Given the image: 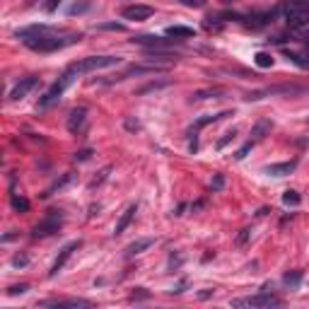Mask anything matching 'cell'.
<instances>
[{
    "instance_id": "1",
    "label": "cell",
    "mask_w": 309,
    "mask_h": 309,
    "mask_svg": "<svg viewBox=\"0 0 309 309\" xmlns=\"http://www.w3.org/2000/svg\"><path fill=\"white\" fill-rule=\"evenodd\" d=\"M17 39L25 41V46L39 54H51V51H60L65 46H73L83 39L80 31H56L49 25H29L25 29L15 31Z\"/></svg>"
},
{
    "instance_id": "2",
    "label": "cell",
    "mask_w": 309,
    "mask_h": 309,
    "mask_svg": "<svg viewBox=\"0 0 309 309\" xmlns=\"http://www.w3.org/2000/svg\"><path fill=\"white\" fill-rule=\"evenodd\" d=\"M276 10H278V17L287 22L290 31L309 29V0H281Z\"/></svg>"
},
{
    "instance_id": "3",
    "label": "cell",
    "mask_w": 309,
    "mask_h": 309,
    "mask_svg": "<svg viewBox=\"0 0 309 309\" xmlns=\"http://www.w3.org/2000/svg\"><path fill=\"white\" fill-rule=\"evenodd\" d=\"M118 63H121L118 56H87V58L75 60V63H70L68 70L75 73V75H83V73H94V70L113 68V65H118Z\"/></svg>"
},
{
    "instance_id": "4",
    "label": "cell",
    "mask_w": 309,
    "mask_h": 309,
    "mask_svg": "<svg viewBox=\"0 0 309 309\" xmlns=\"http://www.w3.org/2000/svg\"><path fill=\"white\" fill-rule=\"evenodd\" d=\"M75 78H78L75 73L65 70V73H63V75L58 78L56 83H54L51 87H49V89H46V94H44V97L39 99V107H41V109H49V107H54L58 99H60V94H63V92H65V89H68V87L73 84V80H75Z\"/></svg>"
},
{
    "instance_id": "5",
    "label": "cell",
    "mask_w": 309,
    "mask_h": 309,
    "mask_svg": "<svg viewBox=\"0 0 309 309\" xmlns=\"http://www.w3.org/2000/svg\"><path fill=\"white\" fill-rule=\"evenodd\" d=\"M60 227H63V210H49V213L44 215V220H39V223L34 225L31 237H34V239H39V237L56 234Z\"/></svg>"
},
{
    "instance_id": "6",
    "label": "cell",
    "mask_w": 309,
    "mask_h": 309,
    "mask_svg": "<svg viewBox=\"0 0 309 309\" xmlns=\"http://www.w3.org/2000/svg\"><path fill=\"white\" fill-rule=\"evenodd\" d=\"M171 65H162V63H133V65H128L121 75H116L113 80L118 83V80H128V78H133V75H155V73H167ZM112 80V83H113Z\"/></svg>"
},
{
    "instance_id": "7",
    "label": "cell",
    "mask_w": 309,
    "mask_h": 309,
    "mask_svg": "<svg viewBox=\"0 0 309 309\" xmlns=\"http://www.w3.org/2000/svg\"><path fill=\"white\" fill-rule=\"evenodd\" d=\"M281 300L276 295H271L268 290H261L258 295L252 297H242V300H232V307H278Z\"/></svg>"
},
{
    "instance_id": "8",
    "label": "cell",
    "mask_w": 309,
    "mask_h": 309,
    "mask_svg": "<svg viewBox=\"0 0 309 309\" xmlns=\"http://www.w3.org/2000/svg\"><path fill=\"white\" fill-rule=\"evenodd\" d=\"M225 116H232V112L213 113V116L208 113V116L196 118V121H194V126L189 128V138H191V140H189V150H191V152H196V150H198V131H200V128H205V126H210V123H215V121H220V118H225Z\"/></svg>"
},
{
    "instance_id": "9",
    "label": "cell",
    "mask_w": 309,
    "mask_h": 309,
    "mask_svg": "<svg viewBox=\"0 0 309 309\" xmlns=\"http://www.w3.org/2000/svg\"><path fill=\"white\" fill-rule=\"evenodd\" d=\"M131 41L138 44V46H145V49H171V46H179L181 39H167V36H155V34H140V36H133Z\"/></svg>"
},
{
    "instance_id": "10",
    "label": "cell",
    "mask_w": 309,
    "mask_h": 309,
    "mask_svg": "<svg viewBox=\"0 0 309 309\" xmlns=\"http://www.w3.org/2000/svg\"><path fill=\"white\" fill-rule=\"evenodd\" d=\"M80 247H83V242H80V239H78V242H70V244H65V247L60 249V253H58V258L54 261L51 271H49V278H56L58 273L63 271V266H65V263L70 261V256H73V253L78 252Z\"/></svg>"
},
{
    "instance_id": "11",
    "label": "cell",
    "mask_w": 309,
    "mask_h": 309,
    "mask_svg": "<svg viewBox=\"0 0 309 309\" xmlns=\"http://www.w3.org/2000/svg\"><path fill=\"white\" fill-rule=\"evenodd\" d=\"M36 84H39V78H34V75L22 78L20 83L12 87V92H10V97H7V99H10V102H20V99H25V97H27V94L34 89V87H36Z\"/></svg>"
},
{
    "instance_id": "12",
    "label": "cell",
    "mask_w": 309,
    "mask_h": 309,
    "mask_svg": "<svg viewBox=\"0 0 309 309\" xmlns=\"http://www.w3.org/2000/svg\"><path fill=\"white\" fill-rule=\"evenodd\" d=\"M152 7L150 5H128V7H123V20H133V22H142V20H150L152 17Z\"/></svg>"
},
{
    "instance_id": "13",
    "label": "cell",
    "mask_w": 309,
    "mask_h": 309,
    "mask_svg": "<svg viewBox=\"0 0 309 309\" xmlns=\"http://www.w3.org/2000/svg\"><path fill=\"white\" fill-rule=\"evenodd\" d=\"M278 17V10L273 7V10H266V12H256V15H249V27L252 29H261V27H266V25H271L273 20Z\"/></svg>"
},
{
    "instance_id": "14",
    "label": "cell",
    "mask_w": 309,
    "mask_h": 309,
    "mask_svg": "<svg viewBox=\"0 0 309 309\" xmlns=\"http://www.w3.org/2000/svg\"><path fill=\"white\" fill-rule=\"evenodd\" d=\"M84 118H87V107H75L70 116H68V131L70 133H80L84 126Z\"/></svg>"
},
{
    "instance_id": "15",
    "label": "cell",
    "mask_w": 309,
    "mask_h": 309,
    "mask_svg": "<svg viewBox=\"0 0 309 309\" xmlns=\"http://www.w3.org/2000/svg\"><path fill=\"white\" fill-rule=\"evenodd\" d=\"M136 213H138V205L136 203H131L123 213H121V218H118V223H116V227H113V234L118 237V234H123L126 232V227L133 223V218H136Z\"/></svg>"
},
{
    "instance_id": "16",
    "label": "cell",
    "mask_w": 309,
    "mask_h": 309,
    "mask_svg": "<svg viewBox=\"0 0 309 309\" xmlns=\"http://www.w3.org/2000/svg\"><path fill=\"white\" fill-rule=\"evenodd\" d=\"M297 169V160H290V162H278V165H268V167L263 169L266 174H271V176H287V174H292Z\"/></svg>"
},
{
    "instance_id": "17",
    "label": "cell",
    "mask_w": 309,
    "mask_h": 309,
    "mask_svg": "<svg viewBox=\"0 0 309 309\" xmlns=\"http://www.w3.org/2000/svg\"><path fill=\"white\" fill-rule=\"evenodd\" d=\"M227 94L225 87H208V89H198L191 94V99L194 102H203V99H223Z\"/></svg>"
},
{
    "instance_id": "18",
    "label": "cell",
    "mask_w": 309,
    "mask_h": 309,
    "mask_svg": "<svg viewBox=\"0 0 309 309\" xmlns=\"http://www.w3.org/2000/svg\"><path fill=\"white\" fill-rule=\"evenodd\" d=\"M271 128H273V121H268V118H258V121L252 126V140H263V138L271 133Z\"/></svg>"
},
{
    "instance_id": "19",
    "label": "cell",
    "mask_w": 309,
    "mask_h": 309,
    "mask_svg": "<svg viewBox=\"0 0 309 309\" xmlns=\"http://www.w3.org/2000/svg\"><path fill=\"white\" fill-rule=\"evenodd\" d=\"M152 244H155V239H152V237H145V239H136L133 244H128V247H126V256H128V258H133V256H138V253L147 252V249H150Z\"/></svg>"
},
{
    "instance_id": "20",
    "label": "cell",
    "mask_w": 309,
    "mask_h": 309,
    "mask_svg": "<svg viewBox=\"0 0 309 309\" xmlns=\"http://www.w3.org/2000/svg\"><path fill=\"white\" fill-rule=\"evenodd\" d=\"M41 307H92L89 300H49L41 302Z\"/></svg>"
},
{
    "instance_id": "21",
    "label": "cell",
    "mask_w": 309,
    "mask_h": 309,
    "mask_svg": "<svg viewBox=\"0 0 309 309\" xmlns=\"http://www.w3.org/2000/svg\"><path fill=\"white\" fill-rule=\"evenodd\" d=\"M70 181H73V171H65V174H63L60 179H56V181H54V184H51V186H49V189H46L44 194H41V198H51L54 194H56V191H60L63 186H68Z\"/></svg>"
},
{
    "instance_id": "22",
    "label": "cell",
    "mask_w": 309,
    "mask_h": 309,
    "mask_svg": "<svg viewBox=\"0 0 309 309\" xmlns=\"http://www.w3.org/2000/svg\"><path fill=\"white\" fill-rule=\"evenodd\" d=\"M196 31L194 27H184V25H174V27H167V36L171 39H191Z\"/></svg>"
},
{
    "instance_id": "23",
    "label": "cell",
    "mask_w": 309,
    "mask_h": 309,
    "mask_svg": "<svg viewBox=\"0 0 309 309\" xmlns=\"http://www.w3.org/2000/svg\"><path fill=\"white\" fill-rule=\"evenodd\" d=\"M10 205H12V210H15V213H29V200L25 196H17V194H12V198H10Z\"/></svg>"
},
{
    "instance_id": "24",
    "label": "cell",
    "mask_w": 309,
    "mask_h": 309,
    "mask_svg": "<svg viewBox=\"0 0 309 309\" xmlns=\"http://www.w3.org/2000/svg\"><path fill=\"white\" fill-rule=\"evenodd\" d=\"M109 171H112V167H104L102 171H97V176H94V179H92V181L87 184V189H89V191L99 189V186H102V184H104V181L109 179Z\"/></svg>"
},
{
    "instance_id": "25",
    "label": "cell",
    "mask_w": 309,
    "mask_h": 309,
    "mask_svg": "<svg viewBox=\"0 0 309 309\" xmlns=\"http://www.w3.org/2000/svg\"><path fill=\"white\" fill-rule=\"evenodd\" d=\"M169 83H165V80H157V83H147L142 84L140 89H136V94L138 97H142V94H150V92H160V89H165Z\"/></svg>"
},
{
    "instance_id": "26",
    "label": "cell",
    "mask_w": 309,
    "mask_h": 309,
    "mask_svg": "<svg viewBox=\"0 0 309 309\" xmlns=\"http://www.w3.org/2000/svg\"><path fill=\"white\" fill-rule=\"evenodd\" d=\"M253 60H256L258 68H271V65H273V56L266 54V51H258V54L253 56Z\"/></svg>"
},
{
    "instance_id": "27",
    "label": "cell",
    "mask_w": 309,
    "mask_h": 309,
    "mask_svg": "<svg viewBox=\"0 0 309 309\" xmlns=\"http://www.w3.org/2000/svg\"><path fill=\"white\" fill-rule=\"evenodd\" d=\"M300 281H302V273H300V271H290V273L282 276V282H285V285H292V287H297Z\"/></svg>"
},
{
    "instance_id": "28",
    "label": "cell",
    "mask_w": 309,
    "mask_h": 309,
    "mask_svg": "<svg viewBox=\"0 0 309 309\" xmlns=\"http://www.w3.org/2000/svg\"><path fill=\"white\" fill-rule=\"evenodd\" d=\"M300 200H302V196L297 191H285L282 194V203L285 205H300Z\"/></svg>"
},
{
    "instance_id": "29",
    "label": "cell",
    "mask_w": 309,
    "mask_h": 309,
    "mask_svg": "<svg viewBox=\"0 0 309 309\" xmlns=\"http://www.w3.org/2000/svg\"><path fill=\"white\" fill-rule=\"evenodd\" d=\"M210 189H213V194L223 191V189H225V176H223V174H215L213 181H210Z\"/></svg>"
},
{
    "instance_id": "30",
    "label": "cell",
    "mask_w": 309,
    "mask_h": 309,
    "mask_svg": "<svg viewBox=\"0 0 309 309\" xmlns=\"http://www.w3.org/2000/svg\"><path fill=\"white\" fill-rule=\"evenodd\" d=\"M252 147H253V140L244 142V145H242V147H239V150L234 152V160H244V157H247V155L252 152Z\"/></svg>"
},
{
    "instance_id": "31",
    "label": "cell",
    "mask_w": 309,
    "mask_h": 309,
    "mask_svg": "<svg viewBox=\"0 0 309 309\" xmlns=\"http://www.w3.org/2000/svg\"><path fill=\"white\" fill-rule=\"evenodd\" d=\"M249 239H252V229H249V227H244V229L237 234V239H234V242H237V247H244Z\"/></svg>"
},
{
    "instance_id": "32",
    "label": "cell",
    "mask_w": 309,
    "mask_h": 309,
    "mask_svg": "<svg viewBox=\"0 0 309 309\" xmlns=\"http://www.w3.org/2000/svg\"><path fill=\"white\" fill-rule=\"evenodd\" d=\"M285 56L290 58V60H295L300 68H309V60H305V56H300V54H295V51H285Z\"/></svg>"
},
{
    "instance_id": "33",
    "label": "cell",
    "mask_w": 309,
    "mask_h": 309,
    "mask_svg": "<svg viewBox=\"0 0 309 309\" xmlns=\"http://www.w3.org/2000/svg\"><path fill=\"white\" fill-rule=\"evenodd\" d=\"M234 136H237V131H234V128H232V131H227L225 136H223L220 140L215 142V147H218V150H223V147H225L227 142H232V140H234Z\"/></svg>"
},
{
    "instance_id": "34",
    "label": "cell",
    "mask_w": 309,
    "mask_h": 309,
    "mask_svg": "<svg viewBox=\"0 0 309 309\" xmlns=\"http://www.w3.org/2000/svg\"><path fill=\"white\" fill-rule=\"evenodd\" d=\"M97 29H109V31H126V25H121V22H104V25H97Z\"/></svg>"
},
{
    "instance_id": "35",
    "label": "cell",
    "mask_w": 309,
    "mask_h": 309,
    "mask_svg": "<svg viewBox=\"0 0 309 309\" xmlns=\"http://www.w3.org/2000/svg\"><path fill=\"white\" fill-rule=\"evenodd\" d=\"M27 290H29L27 282H20V285H12V287H7V295H12V297H15V295H25Z\"/></svg>"
},
{
    "instance_id": "36",
    "label": "cell",
    "mask_w": 309,
    "mask_h": 309,
    "mask_svg": "<svg viewBox=\"0 0 309 309\" xmlns=\"http://www.w3.org/2000/svg\"><path fill=\"white\" fill-rule=\"evenodd\" d=\"M27 263H29V258L25 253H17V256L12 258V266H27Z\"/></svg>"
},
{
    "instance_id": "37",
    "label": "cell",
    "mask_w": 309,
    "mask_h": 309,
    "mask_svg": "<svg viewBox=\"0 0 309 309\" xmlns=\"http://www.w3.org/2000/svg\"><path fill=\"white\" fill-rule=\"evenodd\" d=\"M89 157H92V150H80V152L75 155L78 162H84V160H89Z\"/></svg>"
},
{
    "instance_id": "38",
    "label": "cell",
    "mask_w": 309,
    "mask_h": 309,
    "mask_svg": "<svg viewBox=\"0 0 309 309\" xmlns=\"http://www.w3.org/2000/svg\"><path fill=\"white\" fill-rule=\"evenodd\" d=\"M186 7H203L205 5V0H181Z\"/></svg>"
},
{
    "instance_id": "39",
    "label": "cell",
    "mask_w": 309,
    "mask_h": 309,
    "mask_svg": "<svg viewBox=\"0 0 309 309\" xmlns=\"http://www.w3.org/2000/svg\"><path fill=\"white\" fill-rule=\"evenodd\" d=\"M126 128H128V131H140V123L133 121V118H126Z\"/></svg>"
},
{
    "instance_id": "40",
    "label": "cell",
    "mask_w": 309,
    "mask_h": 309,
    "mask_svg": "<svg viewBox=\"0 0 309 309\" xmlns=\"http://www.w3.org/2000/svg\"><path fill=\"white\" fill-rule=\"evenodd\" d=\"M184 290H186V281H179L176 285H174V290H171V292H174V295H179V292H184Z\"/></svg>"
},
{
    "instance_id": "41",
    "label": "cell",
    "mask_w": 309,
    "mask_h": 309,
    "mask_svg": "<svg viewBox=\"0 0 309 309\" xmlns=\"http://www.w3.org/2000/svg\"><path fill=\"white\" fill-rule=\"evenodd\" d=\"M58 2H60V0H49V2H46V12H54L58 7Z\"/></svg>"
},
{
    "instance_id": "42",
    "label": "cell",
    "mask_w": 309,
    "mask_h": 309,
    "mask_svg": "<svg viewBox=\"0 0 309 309\" xmlns=\"http://www.w3.org/2000/svg\"><path fill=\"white\" fill-rule=\"evenodd\" d=\"M305 41H307V46H309V31H307V39H305Z\"/></svg>"
},
{
    "instance_id": "43",
    "label": "cell",
    "mask_w": 309,
    "mask_h": 309,
    "mask_svg": "<svg viewBox=\"0 0 309 309\" xmlns=\"http://www.w3.org/2000/svg\"><path fill=\"white\" fill-rule=\"evenodd\" d=\"M223 2H232V0H223Z\"/></svg>"
},
{
    "instance_id": "44",
    "label": "cell",
    "mask_w": 309,
    "mask_h": 309,
    "mask_svg": "<svg viewBox=\"0 0 309 309\" xmlns=\"http://www.w3.org/2000/svg\"><path fill=\"white\" fill-rule=\"evenodd\" d=\"M31 2H34V0H29V5H31Z\"/></svg>"
}]
</instances>
